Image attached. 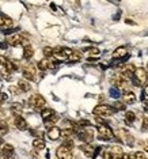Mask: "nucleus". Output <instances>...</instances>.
Listing matches in <instances>:
<instances>
[{
	"label": "nucleus",
	"instance_id": "obj_24",
	"mask_svg": "<svg viewBox=\"0 0 148 159\" xmlns=\"http://www.w3.org/2000/svg\"><path fill=\"white\" fill-rule=\"evenodd\" d=\"M33 147L36 148V150H44L45 148V140L41 139V137L34 139V141H33Z\"/></svg>",
	"mask_w": 148,
	"mask_h": 159
},
{
	"label": "nucleus",
	"instance_id": "obj_4",
	"mask_svg": "<svg viewBox=\"0 0 148 159\" xmlns=\"http://www.w3.org/2000/svg\"><path fill=\"white\" fill-rule=\"evenodd\" d=\"M133 76H135V84L136 86L145 84L147 80H148V74H147V71H145L144 68H136Z\"/></svg>",
	"mask_w": 148,
	"mask_h": 159
},
{
	"label": "nucleus",
	"instance_id": "obj_2",
	"mask_svg": "<svg viewBox=\"0 0 148 159\" xmlns=\"http://www.w3.org/2000/svg\"><path fill=\"white\" fill-rule=\"evenodd\" d=\"M7 42L11 46H21V45H23V48H25L29 45V40L26 37H23L22 34H12L11 37H8Z\"/></svg>",
	"mask_w": 148,
	"mask_h": 159
},
{
	"label": "nucleus",
	"instance_id": "obj_11",
	"mask_svg": "<svg viewBox=\"0 0 148 159\" xmlns=\"http://www.w3.org/2000/svg\"><path fill=\"white\" fill-rule=\"evenodd\" d=\"M0 154H1V156H3L4 159H10L14 155V147H12L11 144H4L3 147H1V150H0Z\"/></svg>",
	"mask_w": 148,
	"mask_h": 159
},
{
	"label": "nucleus",
	"instance_id": "obj_41",
	"mask_svg": "<svg viewBox=\"0 0 148 159\" xmlns=\"http://www.w3.org/2000/svg\"><path fill=\"white\" fill-rule=\"evenodd\" d=\"M144 98H147V99H148V84L144 86Z\"/></svg>",
	"mask_w": 148,
	"mask_h": 159
},
{
	"label": "nucleus",
	"instance_id": "obj_38",
	"mask_svg": "<svg viewBox=\"0 0 148 159\" xmlns=\"http://www.w3.org/2000/svg\"><path fill=\"white\" fill-rule=\"evenodd\" d=\"M118 91H117L116 88H112V90H110V97H113V98H117L118 97Z\"/></svg>",
	"mask_w": 148,
	"mask_h": 159
},
{
	"label": "nucleus",
	"instance_id": "obj_32",
	"mask_svg": "<svg viewBox=\"0 0 148 159\" xmlns=\"http://www.w3.org/2000/svg\"><path fill=\"white\" fill-rule=\"evenodd\" d=\"M42 52H44V56L46 57H52L53 56V48H51V46H46V48H44V50H42Z\"/></svg>",
	"mask_w": 148,
	"mask_h": 159
},
{
	"label": "nucleus",
	"instance_id": "obj_12",
	"mask_svg": "<svg viewBox=\"0 0 148 159\" xmlns=\"http://www.w3.org/2000/svg\"><path fill=\"white\" fill-rule=\"evenodd\" d=\"M122 97H124V102L128 103V105H132V103L136 102V94L129 91V90H125V91L122 93Z\"/></svg>",
	"mask_w": 148,
	"mask_h": 159
},
{
	"label": "nucleus",
	"instance_id": "obj_6",
	"mask_svg": "<svg viewBox=\"0 0 148 159\" xmlns=\"http://www.w3.org/2000/svg\"><path fill=\"white\" fill-rule=\"evenodd\" d=\"M77 136H79V139H80V140H83L84 143H90V141L92 140V137H94V132H92L91 128L86 127V128H83V129L77 133Z\"/></svg>",
	"mask_w": 148,
	"mask_h": 159
},
{
	"label": "nucleus",
	"instance_id": "obj_28",
	"mask_svg": "<svg viewBox=\"0 0 148 159\" xmlns=\"http://www.w3.org/2000/svg\"><path fill=\"white\" fill-rule=\"evenodd\" d=\"M8 133V125L4 121H0V136H4Z\"/></svg>",
	"mask_w": 148,
	"mask_h": 159
},
{
	"label": "nucleus",
	"instance_id": "obj_3",
	"mask_svg": "<svg viewBox=\"0 0 148 159\" xmlns=\"http://www.w3.org/2000/svg\"><path fill=\"white\" fill-rule=\"evenodd\" d=\"M114 112H116V110L113 109V106H109V105H98V106H95L94 110H92V113H94L95 116H98V117H101V116H103V117L112 116Z\"/></svg>",
	"mask_w": 148,
	"mask_h": 159
},
{
	"label": "nucleus",
	"instance_id": "obj_22",
	"mask_svg": "<svg viewBox=\"0 0 148 159\" xmlns=\"http://www.w3.org/2000/svg\"><path fill=\"white\" fill-rule=\"evenodd\" d=\"M37 67H38V69L41 71H46L51 68V60H48V59H42L38 61V64H37Z\"/></svg>",
	"mask_w": 148,
	"mask_h": 159
},
{
	"label": "nucleus",
	"instance_id": "obj_10",
	"mask_svg": "<svg viewBox=\"0 0 148 159\" xmlns=\"http://www.w3.org/2000/svg\"><path fill=\"white\" fill-rule=\"evenodd\" d=\"M80 150L84 152V155L89 156V158H94L95 156V148L92 147L90 143H84V144L80 146Z\"/></svg>",
	"mask_w": 148,
	"mask_h": 159
},
{
	"label": "nucleus",
	"instance_id": "obj_15",
	"mask_svg": "<svg viewBox=\"0 0 148 159\" xmlns=\"http://www.w3.org/2000/svg\"><path fill=\"white\" fill-rule=\"evenodd\" d=\"M48 137L51 140H57L60 137V128L59 127H51L48 128Z\"/></svg>",
	"mask_w": 148,
	"mask_h": 159
},
{
	"label": "nucleus",
	"instance_id": "obj_39",
	"mask_svg": "<svg viewBox=\"0 0 148 159\" xmlns=\"http://www.w3.org/2000/svg\"><path fill=\"white\" fill-rule=\"evenodd\" d=\"M7 98H8V95H7V94H4V93H0V103L6 102Z\"/></svg>",
	"mask_w": 148,
	"mask_h": 159
},
{
	"label": "nucleus",
	"instance_id": "obj_45",
	"mask_svg": "<svg viewBox=\"0 0 148 159\" xmlns=\"http://www.w3.org/2000/svg\"><path fill=\"white\" fill-rule=\"evenodd\" d=\"M3 114H4V113L1 112V110H0V117H3Z\"/></svg>",
	"mask_w": 148,
	"mask_h": 159
},
{
	"label": "nucleus",
	"instance_id": "obj_42",
	"mask_svg": "<svg viewBox=\"0 0 148 159\" xmlns=\"http://www.w3.org/2000/svg\"><path fill=\"white\" fill-rule=\"evenodd\" d=\"M125 22H126L128 25H135V22H133V21H130V19H125Z\"/></svg>",
	"mask_w": 148,
	"mask_h": 159
},
{
	"label": "nucleus",
	"instance_id": "obj_37",
	"mask_svg": "<svg viewBox=\"0 0 148 159\" xmlns=\"http://www.w3.org/2000/svg\"><path fill=\"white\" fill-rule=\"evenodd\" d=\"M133 158H135V159H147V158L144 156V154H143V152H136V154H133Z\"/></svg>",
	"mask_w": 148,
	"mask_h": 159
},
{
	"label": "nucleus",
	"instance_id": "obj_1",
	"mask_svg": "<svg viewBox=\"0 0 148 159\" xmlns=\"http://www.w3.org/2000/svg\"><path fill=\"white\" fill-rule=\"evenodd\" d=\"M97 129H98V139H99V140L107 141V140H112L113 139V131L110 129L107 125L99 124Z\"/></svg>",
	"mask_w": 148,
	"mask_h": 159
},
{
	"label": "nucleus",
	"instance_id": "obj_43",
	"mask_svg": "<svg viewBox=\"0 0 148 159\" xmlns=\"http://www.w3.org/2000/svg\"><path fill=\"white\" fill-rule=\"evenodd\" d=\"M144 110H147V112H148V102L144 103Z\"/></svg>",
	"mask_w": 148,
	"mask_h": 159
},
{
	"label": "nucleus",
	"instance_id": "obj_7",
	"mask_svg": "<svg viewBox=\"0 0 148 159\" xmlns=\"http://www.w3.org/2000/svg\"><path fill=\"white\" fill-rule=\"evenodd\" d=\"M22 74H23L25 80H34L36 79V68L33 64H27L26 67H23Z\"/></svg>",
	"mask_w": 148,
	"mask_h": 159
},
{
	"label": "nucleus",
	"instance_id": "obj_23",
	"mask_svg": "<svg viewBox=\"0 0 148 159\" xmlns=\"http://www.w3.org/2000/svg\"><path fill=\"white\" fill-rule=\"evenodd\" d=\"M33 56H34V49H33V48L30 46V45L25 46V48H23V59L30 60Z\"/></svg>",
	"mask_w": 148,
	"mask_h": 159
},
{
	"label": "nucleus",
	"instance_id": "obj_40",
	"mask_svg": "<svg viewBox=\"0 0 148 159\" xmlns=\"http://www.w3.org/2000/svg\"><path fill=\"white\" fill-rule=\"evenodd\" d=\"M143 128H144V129H148V118L147 117L143 120Z\"/></svg>",
	"mask_w": 148,
	"mask_h": 159
},
{
	"label": "nucleus",
	"instance_id": "obj_18",
	"mask_svg": "<svg viewBox=\"0 0 148 159\" xmlns=\"http://www.w3.org/2000/svg\"><path fill=\"white\" fill-rule=\"evenodd\" d=\"M74 133H75L74 128H64V129H60V137H62L64 140L65 139H72Z\"/></svg>",
	"mask_w": 148,
	"mask_h": 159
},
{
	"label": "nucleus",
	"instance_id": "obj_14",
	"mask_svg": "<svg viewBox=\"0 0 148 159\" xmlns=\"http://www.w3.org/2000/svg\"><path fill=\"white\" fill-rule=\"evenodd\" d=\"M117 133H118L120 136H122L121 139L125 141V143H126L128 146H133V136L130 135V133H128L126 131H124V129H120Z\"/></svg>",
	"mask_w": 148,
	"mask_h": 159
},
{
	"label": "nucleus",
	"instance_id": "obj_34",
	"mask_svg": "<svg viewBox=\"0 0 148 159\" xmlns=\"http://www.w3.org/2000/svg\"><path fill=\"white\" fill-rule=\"evenodd\" d=\"M87 50V53H89L90 56H98V54H99V49H98V48H89V49H86Z\"/></svg>",
	"mask_w": 148,
	"mask_h": 159
},
{
	"label": "nucleus",
	"instance_id": "obj_27",
	"mask_svg": "<svg viewBox=\"0 0 148 159\" xmlns=\"http://www.w3.org/2000/svg\"><path fill=\"white\" fill-rule=\"evenodd\" d=\"M53 114H54V110L48 109V107H46V109H44V110L41 112V116H42V118H44V121L48 120V118L51 117V116H53Z\"/></svg>",
	"mask_w": 148,
	"mask_h": 159
},
{
	"label": "nucleus",
	"instance_id": "obj_13",
	"mask_svg": "<svg viewBox=\"0 0 148 159\" xmlns=\"http://www.w3.org/2000/svg\"><path fill=\"white\" fill-rule=\"evenodd\" d=\"M12 25H14L12 19H10L7 16H0V29L3 30V31H6L10 27H12Z\"/></svg>",
	"mask_w": 148,
	"mask_h": 159
},
{
	"label": "nucleus",
	"instance_id": "obj_36",
	"mask_svg": "<svg viewBox=\"0 0 148 159\" xmlns=\"http://www.w3.org/2000/svg\"><path fill=\"white\" fill-rule=\"evenodd\" d=\"M7 63H8V60H7V57H4V56H0V65H1V67H6V65H7Z\"/></svg>",
	"mask_w": 148,
	"mask_h": 159
},
{
	"label": "nucleus",
	"instance_id": "obj_25",
	"mask_svg": "<svg viewBox=\"0 0 148 159\" xmlns=\"http://www.w3.org/2000/svg\"><path fill=\"white\" fill-rule=\"evenodd\" d=\"M135 120H136V116H135L133 112H126L125 113V121L128 124H133Z\"/></svg>",
	"mask_w": 148,
	"mask_h": 159
},
{
	"label": "nucleus",
	"instance_id": "obj_44",
	"mask_svg": "<svg viewBox=\"0 0 148 159\" xmlns=\"http://www.w3.org/2000/svg\"><path fill=\"white\" fill-rule=\"evenodd\" d=\"M144 147H145V150H147V152H148V141L145 143V146H144Z\"/></svg>",
	"mask_w": 148,
	"mask_h": 159
},
{
	"label": "nucleus",
	"instance_id": "obj_31",
	"mask_svg": "<svg viewBox=\"0 0 148 159\" xmlns=\"http://www.w3.org/2000/svg\"><path fill=\"white\" fill-rule=\"evenodd\" d=\"M125 106H126V105H124L122 102H116V103H114V106H113V109L116 110V112H124Z\"/></svg>",
	"mask_w": 148,
	"mask_h": 159
},
{
	"label": "nucleus",
	"instance_id": "obj_29",
	"mask_svg": "<svg viewBox=\"0 0 148 159\" xmlns=\"http://www.w3.org/2000/svg\"><path fill=\"white\" fill-rule=\"evenodd\" d=\"M11 110H12L14 113H16V114H21V112L23 110V106H22L21 103H12Z\"/></svg>",
	"mask_w": 148,
	"mask_h": 159
},
{
	"label": "nucleus",
	"instance_id": "obj_16",
	"mask_svg": "<svg viewBox=\"0 0 148 159\" xmlns=\"http://www.w3.org/2000/svg\"><path fill=\"white\" fill-rule=\"evenodd\" d=\"M135 69H136V68H135V65H133V64H126V65L124 67V69H122L121 74L124 75V76L126 78V79H129V78L133 76Z\"/></svg>",
	"mask_w": 148,
	"mask_h": 159
},
{
	"label": "nucleus",
	"instance_id": "obj_46",
	"mask_svg": "<svg viewBox=\"0 0 148 159\" xmlns=\"http://www.w3.org/2000/svg\"><path fill=\"white\" fill-rule=\"evenodd\" d=\"M0 159H1V158H0Z\"/></svg>",
	"mask_w": 148,
	"mask_h": 159
},
{
	"label": "nucleus",
	"instance_id": "obj_8",
	"mask_svg": "<svg viewBox=\"0 0 148 159\" xmlns=\"http://www.w3.org/2000/svg\"><path fill=\"white\" fill-rule=\"evenodd\" d=\"M56 155L59 159H72V150L64 147V146H60L56 151Z\"/></svg>",
	"mask_w": 148,
	"mask_h": 159
},
{
	"label": "nucleus",
	"instance_id": "obj_21",
	"mask_svg": "<svg viewBox=\"0 0 148 159\" xmlns=\"http://www.w3.org/2000/svg\"><path fill=\"white\" fill-rule=\"evenodd\" d=\"M18 87H19V90H21V91H23V93H27V91H30V90H31L30 83L27 82V80H23V79L18 82Z\"/></svg>",
	"mask_w": 148,
	"mask_h": 159
},
{
	"label": "nucleus",
	"instance_id": "obj_17",
	"mask_svg": "<svg viewBox=\"0 0 148 159\" xmlns=\"http://www.w3.org/2000/svg\"><path fill=\"white\" fill-rule=\"evenodd\" d=\"M109 150L113 154L114 159H121L122 155H124V151H122V148L120 146H112V147H109Z\"/></svg>",
	"mask_w": 148,
	"mask_h": 159
},
{
	"label": "nucleus",
	"instance_id": "obj_9",
	"mask_svg": "<svg viewBox=\"0 0 148 159\" xmlns=\"http://www.w3.org/2000/svg\"><path fill=\"white\" fill-rule=\"evenodd\" d=\"M14 124H15V127L18 128L19 131H26L27 129V122H26V120H25L21 114H15Z\"/></svg>",
	"mask_w": 148,
	"mask_h": 159
},
{
	"label": "nucleus",
	"instance_id": "obj_5",
	"mask_svg": "<svg viewBox=\"0 0 148 159\" xmlns=\"http://www.w3.org/2000/svg\"><path fill=\"white\" fill-rule=\"evenodd\" d=\"M29 103L33 106V107H36V109H42L45 105H46V101L42 95L39 94H34L29 98Z\"/></svg>",
	"mask_w": 148,
	"mask_h": 159
},
{
	"label": "nucleus",
	"instance_id": "obj_20",
	"mask_svg": "<svg viewBox=\"0 0 148 159\" xmlns=\"http://www.w3.org/2000/svg\"><path fill=\"white\" fill-rule=\"evenodd\" d=\"M82 60V53L77 50H72V53L68 56V61L69 63H79Z\"/></svg>",
	"mask_w": 148,
	"mask_h": 159
},
{
	"label": "nucleus",
	"instance_id": "obj_33",
	"mask_svg": "<svg viewBox=\"0 0 148 159\" xmlns=\"http://www.w3.org/2000/svg\"><path fill=\"white\" fill-rule=\"evenodd\" d=\"M62 146H64V147H67V148H69V150H72V148H74V146H75V143H74V140H72V139H65L64 143H62Z\"/></svg>",
	"mask_w": 148,
	"mask_h": 159
},
{
	"label": "nucleus",
	"instance_id": "obj_19",
	"mask_svg": "<svg viewBox=\"0 0 148 159\" xmlns=\"http://www.w3.org/2000/svg\"><path fill=\"white\" fill-rule=\"evenodd\" d=\"M126 48H124V46H120V48H117L114 52H113V59H121V57H125L126 56Z\"/></svg>",
	"mask_w": 148,
	"mask_h": 159
},
{
	"label": "nucleus",
	"instance_id": "obj_30",
	"mask_svg": "<svg viewBox=\"0 0 148 159\" xmlns=\"http://www.w3.org/2000/svg\"><path fill=\"white\" fill-rule=\"evenodd\" d=\"M102 159H114V156H113V154L110 152L109 147L106 148V150L102 151Z\"/></svg>",
	"mask_w": 148,
	"mask_h": 159
},
{
	"label": "nucleus",
	"instance_id": "obj_35",
	"mask_svg": "<svg viewBox=\"0 0 148 159\" xmlns=\"http://www.w3.org/2000/svg\"><path fill=\"white\" fill-rule=\"evenodd\" d=\"M10 91H11L14 95H18L22 93L21 90H19V87H15V86H11V87H10Z\"/></svg>",
	"mask_w": 148,
	"mask_h": 159
},
{
	"label": "nucleus",
	"instance_id": "obj_26",
	"mask_svg": "<svg viewBox=\"0 0 148 159\" xmlns=\"http://www.w3.org/2000/svg\"><path fill=\"white\" fill-rule=\"evenodd\" d=\"M0 76H1V79L10 80V79H11V72H10L6 67H3V68H1V71H0Z\"/></svg>",
	"mask_w": 148,
	"mask_h": 159
}]
</instances>
